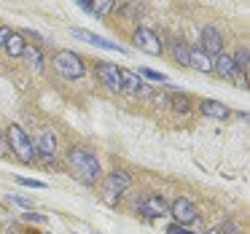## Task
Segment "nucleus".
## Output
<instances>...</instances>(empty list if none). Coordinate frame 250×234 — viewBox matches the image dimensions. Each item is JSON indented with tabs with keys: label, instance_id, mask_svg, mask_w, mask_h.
Masks as SVG:
<instances>
[{
	"label": "nucleus",
	"instance_id": "1",
	"mask_svg": "<svg viewBox=\"0 0 250 234\" xmlns=\"http://www.w3.org/2000/svg\"><path fill=\"white\" fill-rule=\"evenodd\" d=\"M67 162H70V167H73V175L86 186L97 183V178L103 175V167H100L97 156L89 153V151H83V148H70Z\"/></svg>",
	"mask_w": 250,
	"mask_h": 234
},
{
	"label": "nucleus",
	"instance_id": "2",
	"mask_svg": "<svg viewBox=\"0 0 250 234\" xmlns=\"http://www.w3.org/2000/svg\"><path fill=\"white\" fill-rule=\"evenodd\" d=\"M6 143H8V148H11V151L17 153L24 164H30L35 159V153H38V151H35V146H33V140L24 135V129L19 124H11L6 129Z\"/></svg>",
	"mask_w": 250,
	"mask_h": 234
},
{
	"label": "nucleus",
	"instance_id": "3",
	"mask_svg": "<svg viewBox=\"0 0 250 234\" xmlns=\"http://www.w3.org/2000/svg\"><path fill=\"white\" fill-rule=\"evenodd\" d=\"M54 70L60 73L62 78H70V81H76V78H81L83 73H86V67H83V60L76 54V51H57L54 54Z\"/></svg>",
	"mask_w": 250,
	"mask_h": 234
},
{
	"label": "nucleus",
	"instance_id": "4",
	"mask_svg": "<svg viewBox=\"0 0 250 234\" xmlns=\"http://www.w3.org/2000/svg\"><path fill=\"white\" fill-rule=\"evenodd\" d=\"M129 183H132V178L124 172V170H113V172L105 178V183H103V202L110 205V207L119 205V196L129 189Z\"/></svg>",
	"mask_w": 250,
	"mask_h": 234
},
{
	"label": "nucleus",
	"instance_id": "5",
	"mask_svg": "<svg viewBox=\"0 0 250 234\" xmlns=\"http://www.w3.org/2000/svg\"><path fill=\"white\" fill-rule=\"evenodd\" d=\"M132 41H135L137 49L146 51V54H151V57H159V54H162V49H164L162 38H159L153 30H148V27H137L135 33H132Z\"/></svg>",
	"mask_w": 250,
	"mask_h": 234
},
{
	"label": "nucleus",
	"instance_id": "6",
	"mask_svg": "<svg viewBox=\"0 0 250 234\" xmlns=\"http://www.w3.org/2000/svg\"><path fill=\"white\" fill-rule=\"evenodd\" d=\"M169 215L175 218V223H180V226H188V223H194L196 218H199V213H196L194 202L186 199V196H178V199L169 205Z\"/></svg>",
	"mask_w": 250,
	"mask_h": 234
},
{
	"label": "nucleus",
	"instance_id": "7",
	"mask_svg": "<svg viewBox=\"0 0 250 234\" xmlns=\"http://www.w3.org/2000/svg\"><path fill=\"white\" fill-rule=\"evenodd\" d=\"M94 73H97V78L110 89V92H124V84H121V70H119V65H110V62H97Z\"/></svg>",
	"mask_w": 250,
	"mask_h": 234
},
{
	"label": "nucleus",
	"instance_id": "8",
	"mask_svg": "<svg viewBox=\"0 0 250 234\" xmlns=\"http://www.w3.org/2000/svg\"><path fill=\"white\" fill-rule=\"evenodd\" d=\"M140 213L146 218H164V215H169V205L162 194H151L140 202Z\"/></svg>",
	"mask_w": 250,
	"mask_h": 234
},
{
	"label": "nucleus",
	"instance_id": "9",
	"mask_svg": "<svg viewBox=\"0 0 250 234\" xmlns=\"http://www.w3.org/2000/svg\"><path fill=\"white\" fill-rule=\"evenodd\" d=\"M202 51L210 57L223 54V35L218 33L215 27H205L202 30Z\"/></svg>",
	"mask_w": 250,
	"mask_h": 234
},
{
	"label": "nucleus",
	"instance_id": "10",
	"mask_svg": "<svg viewBox=\"0 0 250 234\" xmlns=\"http://www.w3.org/2000/svg\"><path fill=\"white\" fill-rule=\"evenodd\" d=\"M73 35H76V38H81V41H86V43H92V46H100V49H108V51H119V54H124V49H121L119 43H113V41H105V38H100V35L89 33V30L73 27Z\"/></svg>",
	"mask_w": 250,
	"mask_h": 234
},
{
	"label": "nucleus",
	"instance_id": "11",
	"mask_svg": "<svg viewBox=\"0 0 250 234\" xmlns=\"http://www.w3.org/2000/svg\"><path fill=\"white\" fill-rule=\"evenodd\" d=\"M35 151L43 153V159H51L57 153V137H54V132H51L49 127H43V129H41L38 143H35Z\"/></svg>",
	"mask_w": 250,
	"mask_h": 234
},
{
	"label": "nucleus",
	"instance_id": "12",
	"mask_svg": "<svg viewBox=\"0 0 250 234\" xmlns=\"http://www.w3.org/2000/svg\"><path fill=\"white\" fill-rule=\"evenodd\" d=\"M121 84H124V89L132 92V94H148L146 81H143L135 70H121Z\"/></svg>",
	"mask_w": 250,
	"mask_h": 234
},
{
	"label": "nucleus",
	"instance_id": "13",
	"mask_svg": "<svg viewBox=\"0 0 250 234\" xmlns=\"http://www.w3.org/2000/svg\"><path fill=\"white\" fill-rule=\"evenodd\" d=\"M188 65L199 73H212V57L202 49H188Z\"/></svg>",
	"mask_w": 250,
	"mask_h": 234
},
{
	"label": "nucleus",
	"instance_id": "14",
	"mask_svg": "<svg viewBox=\"0 0 250 234\" xmlns=\"http://www.w3.org/2000/svg\"><path fill=\"white\" fill-rule=\"evenodd\" d=\"M199 110L205 116H210V119H229V113H231V110H229L223 103H218V100H202Z\"/></svg>",
	"mask_w": 250,
	"mask_h": 234
},
{
	"label": "nucleus",
	"instance_id": "15",
	"mask_svg": "<svg viewBox=\"0 0 250 234\" xmlns=\"http://www.w3.org/2000/svg\"><path fill=\"white\" fill-rule=\"evenodd\" d=\"M212 70H215L221 78H234V76H237V67H234V60H231L229 54H218L215 60H212Z\"/></svg>",
	"mask_w": 250,
	"mask_h": 234
},
{
	"label": "nucleus",
	"instance_id": "16",
	"mask_svg": "<svg viewBox=\"0 0 250 234\" xmlns=\"http://www.w3.org/2000/svg\"><path fill=\"white\" fill-rule=\"evenodd\" d=\"M3 49H6L11 57H22L24 49H27V41H24L19 33H11V35L6 38V43H3Z\"/></svg>",
	"mask_w": 250,
	"mask_h": 234
},
{
	"label": "nucleus",
	"instance_id": "17",
	"mask_svg": "<svg viewBox=\"0 0 250 234\" xmlns=\"http://www.w3.org/2000/svg\"><path fill=\"white\" fill-rule=\"evenodd\" d=\"M22 57H24V60L30 62V67H33L35 73H41V70H43V57H41V49H38V46H33V49H30V46H27Z\"/></svg>",
	"mask_w": 250,
	"mask_h": 234
},
{
	"label": "nucleus",
	"instance_id": "18",
	"mask_svg": "<svg viewBox=\"0 0 250 234\" xmlns=\"http://www.w3.org/2000/svg\"><path fill=\"white\" fill-rule=\"evenodd\" d=\"M231 60H234L237 73H248V67H250V51H248V46H239L237 54H234Z\"/></svg>",
	"mask_w": 250,
	"mask_h": 234
},
{
	"label": "nucleus",
	"instance_id": "19",
	"mask_svg": "<svg viewBox=\"0 0 250 234\" xmlns=\"http://www.w3.org/2000/svg\"><path fill=\"white\" fill-rule=\"evenodd\" d=\"M172 57L178 65H188V46L183 43V41H172Z\"/></svg>",
	"mask_w": 250,
	"mask_h": 234
},
{
	"label": "nucleus",
	"instance_id": "20",
	"mask_svg": "<svg viewBox=\"0 0 250 234\" xmlns=\"http://www.w3.org/2000/svg\"><path fill=\"white\" fill-rule=\"evenodd\" d=\"M116 0H92V14L94 17H108L113 11Z\"/></svg>",
	"mask_w": 250,
	"mask_h": 234
},
{
	"label": "nucleus",
	"instance_id": "21",
	"mask_svg": "<svg viewBox=\"0 0 250 234\" xmlns=\"http://www.w3.org/2000/svg\"><path fill=\"white\" fill-rule=\"evenodd\" d=\"M172 108L178 110V113H188L191 110V100H188V94H172Z\"/></svg>",
	"mask_w": 250,
	"mask_h": 234
},
{
	"label": "nucleus",
	"instance_id": "22",
	"mask_svg": "<svg viewBox=\"0 0 250 234\" xmlns=\"http://www.w3.org/2000/svg\"><path fill=\"white\" fill-rule=\"evenodd\" d=\"M140 78H148V81H162V84H167V76L164 73H159V70H151V67H140V73H137Z\"/></svg>",
	"mask_w": 250,
	"mask_h": 234
},
{
	"label": "nucleus",
	"instance_id": "23",
	"mask_svg": "<svg viewBox=\"0 0 250 234\" xmlns=\"http://www.w3.org/2000/svg\"><path fill=\"white\" fill-rule=\"evenodd\" d=\"M19 186H27V189H46L43 180H33V178H17Z\"/></svg>",
	"mask_w": 250,
	"mask_h": 234
},
{
	"label": "nucleus",
	"instance_id": "24",
	"mask_svg": "<svg viewBox=\"0 0 250 234\" xmlns=\"http://www.w3.org/2000/svg\"><path fill=\"white\" fill-rule=\"evenodd\" d=\"M140 11H143V8H140V3H129V6H124V8H121V14H124L126 19H132L135 14H140Z\"/></svg>",
	"mask_w": 250,
	"mask_h": 234
},
{
	"label": "nucleus",
	"instance_id": "25",
	"mask_svg": "<svg viewBox=\"0 0 250 234\" xmlns=\"http://www.w3.org/2000/svg\"><path fill=\"white\" fill-rule=\"evenodd\" d=\"M167 234H194L188 226H180V223H169L167 226Z\"/></svg>",
	"mask_w": 250,
	"mask_h": 234
},
{
	"label": "nucleus",
	"instance_id": "26",
	"mask_svg": "<svg viewBox=\"0 0 250 234\" xmlns=\"http://www.w3.org/2000/svg\"><path fill=\"white\" fill-rule=\"evenodd\" d=\"M11 202H14V205H19V207H24V210H33V202L24 199V196H11Z\"/></svg>",
	"mask_w": 250,
	"mask_h": 234
},
{
	"label": "nucleus",
	"instance_id": "27",
	"mask_svg": "<svg viewBox=\"0 0 250 234\" xmlns=\"http://www.w3.org/2000/svg\"><path fill=\"white\" fill-rule=\"evenodd\" d=\"M24 218H27V221H38V223H43V221H46L43 215H38V213H24Z\"/></svg>",
	"mask_w": 250,
	"mask_h": 234
},
{
	"label": "nucleus",
	"instance_id": "28",
	"mask_svg": "<svg viewBox=\"0 0 250 234\" xmlns=\"http://www.w3.org/2000/svg\"><path fill=\"white\" fill-rule=\"evenodd\" d=\"M8 35H11V30H8V27H0V49H3V43H6Z\"/></svg>",
	"mask_w": 250,
	"mask_h": 234
},
{
	"label": "nucleus",
	"instance_id": "29",
	"mask_svg": "<svg viewBox=\"0 0 250 234\" xmlns=\"http://www.w3.org/2000/svg\"><path fill=\"white\" fill-rule=\"evenodd\" d=\"M76 3H78V6H81L86 14H92V0H76Z\"/></svg>",
	"mask_w": 250,
	"mask_h": 234
},
{
	"label": "nucleus",
	"instance_id": "30",
	"mask_svg": "<svg viewBox=\"0 0 250 234\" xmlns=\"http://www.w3.org/2000/svg\"><path fill=\"white\" fill-rule=\"evenodd\" d=\"M223 234H239V229L234 226V223H226V226H223Z\"/></svg>",
	"mask_w": 250,
	"mask_h": 234
},
{
	"label": "nucleus",
	"instance_id": "31",
	"mask_svg": "<svg viewBox=\"0 0 250 234\" xmlns=\"http://www.w3.org/2000/svg\"><path fill=\"white\" fill-rule=\"evenodd\" d=\"M210 234H218V232H210Z\"/></svg>",
	"mask_w": 250,
	"mask_h": 234
}]
</instances>
